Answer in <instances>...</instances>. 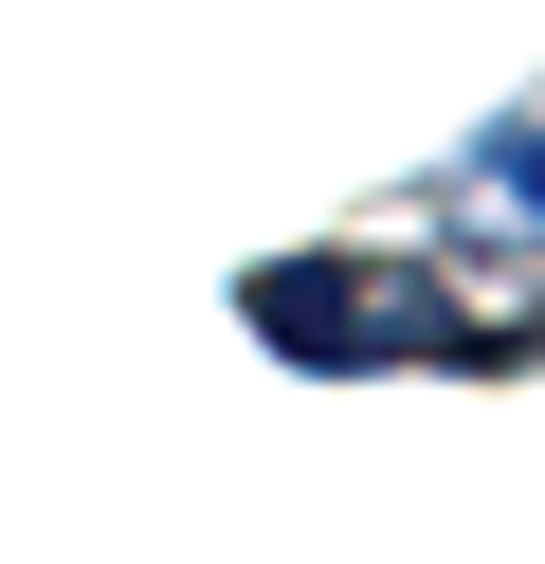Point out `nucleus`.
Instances as JSON below:
<instances>
[{"instance_id": "1", "label": "nucleus", "mask_w": 545, "mask_h": 564, "mask_svg": "<svg viewBox=\"0 0 545 564\" xmlns=\"http://www.w3.org/2000/svg\"><path fill=\"white\" fill-rule=\"evenodd\" d=\"M491 164H509V200L545 219V128H491Z\"/></svg>"}]
</instances>
